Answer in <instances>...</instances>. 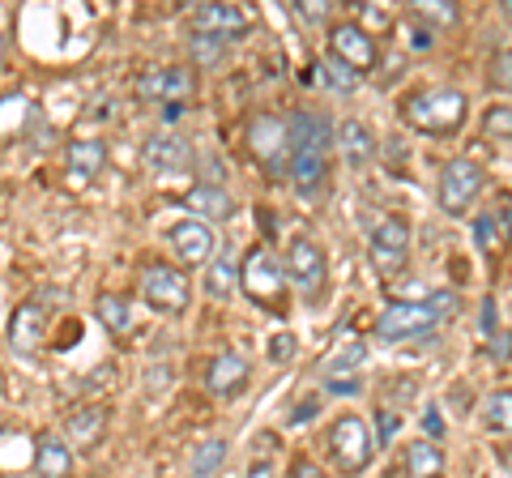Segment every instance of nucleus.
Masks as SVG:
<instances>
[{
  "mask_svg": "<svg viewBox=\"0 0 512 478\" xmlns=\"http://www.w3.org/2000/svg\"><path fill=\"white\" fill-rule=\"evenodd\" d=\"M367 359V346L363 342H346L342 350H333V355L325 359V372H350V368H359V363Z\"/></svg>",
  "mask_w": 512,
  "mask_h": 478,
  "instance_id": "obj_30",
  "label": "nucleus"
},
{
  "mask_svg": "<svg viewBox=\"0 0 512 478\" xmlns=\"http://www.w3.org/2000/svg\"><path fill=\"white\" fill-rule=\"evenodd\" d=\"M167 244L171 252L180 257V265H205V261H214V231H210V222H201V218H184V222H175V227L167 231Z\"/></svg>",
  "mask_w": 512,
  "mask_h": 478,
  "instance_id": "obj_13",
  "label": "nucleus"
},
{
  "mask_svg": "<svg viewBox=\"0 0 512 478\" xmlns=\"http://www.w3.org/2000/svg\"><path fill=\"white\" fill-rule=\"evenodd\" d=\"M94 312H99V321L111 333H128V329H133V308H128V299L116 295V291H103L99 299H94Z\"/></svg>",
  "mask_w": 512,
  "mask_h": 478,
  "instance_id": "obj_25",
  "label": "nucleus"
},
{
  "mask_svg": "<svg viewBox=\"0 0 512 478\" xmlns=\"http://www.w3.org/2000/svg\"><path fill=\"white\" fill-rule=\"evenodd\" d=\"M483 333H495V299H483Z\"/></svg>",
  "mask_w": 512,
  "mask_h": 478,
  "instance_id": "obj_42",
  "label": "nucleus"
},
{
  "mask_svg": "<svg viewBox=\"0 0 512 478\" xmlns=\"http://www.w3.org/2000/svg\"><path fill=\"white\" fill-rule=\"evenodd\" d=\"M184 205H188V210H197L201 218H231L235 214V201L222 193V188H214V184H197L184 197Z\"/></svg>",
  "mask_w": 512,
  "mask_h": 478,
  "instance_id": "obj_23",
  "label": "nucleus"
},
{
  "mask_svg": "<svg viewBox=\"0 0 512 478\" xmlns=\"http://www.w3.org/2000/svg\"><path fill=\"white\" fill-rule=\"evenodd\" d=\"M406 474L410 478H440L444 474V453L436 440H414L406 444Z\"/></svg>",
  "mask_w": 512,
  "mask_h": 478,
  "instance_id": "obj_22",
  "label": "nucleus"
},
{
  "mask_svg": "<svg viewBox=\"0 0 512 478\" xmlns=\"http://www.w3.org/2000/svg\"><path fill=\"white\" fill-rule=\"evenodd\" d=\"M367 257H372V269L380 278H393L402 274L406 261H410V222L406 218H384L380 227L367 239Z\"/></svg>",
  "mask_w": 512,
  "mask_h": 478,
  "instance_id": "obj_7",
  "label": "nucleus"
},
{
  "mask_svg": "<svg viewBox=\"0 0 512 478\" xmlns=\"http://www.w3.org/2000/svg\"><path fill=\"white\" fill-rule=\"evenodd\" d=\"M227 449L231 444L227 440H205L197 444V453H192V478H210L214 470H222V461H227Z\"/></svg>",
  "mask_w": 512,
  "mask_h": 478,
  "instance_id": "obj_28",
  "label": "nucleus"
},
{
  "mask_svg": "<svg viewBox=\"0 0 512 478\" xmlns=\"http://www.w3.org/2000/svg\"><path fill=\"white\" fill-rule=\"evenodd\" d=\"M269 359H274V363L295 359V333H278V338L269 342Z\"/></svg>",
  "mask_w": 512,
  "mask_h": 478,
  "instance_id": "obj_37",
  "label": "nucleus"
},
{
  "mask_svg": "<svg viewBox=\"0 0 512 478\" xmlns=\"http://www.w3.org/2000/svg\"><path fill=\"white\" fill-rule=\"evenodd\" d=\"M291 478H325V470L316 466V461H308V457H299L295 466H291Z\"/></svg>",
  "mask_w": 512,
  "mask_h": 478,
  "instance_id": "obj_40",
  "label": "nucleus"
},
{
  "mask_svg": "<svg viewBox=\"0 0 512 478\" xmlns=\"http://www.w3.org/2000/svg\"><path fill=\"white\" fill-rule=\"evenodd\" d=\"M325 82L333 86V90H342V94H350V90H355L359 82H363V77L355 73V69H346V65H338V60H325Z\"/></svg>",
  "mask_w": 512,
  "mask_h": 478,
  "instance_id": "obj_31",
  "label": "nucleus"
},
{
  "mask_svg": "<svg viewBox=\"0 0 512 478\" xmlns=\"http://www.w3.org/2000/svg\"><path fill=\"white\" fill-rule=\"evenodd\" d=\"M333 393H355L359 385H355V380H333V385H329Z\"/></svg>",
  "mask_w": 512,
  "mask_h": 478,
  "instance_id": "obj_46",
  "label": "nucleus"
},
{
  "mask_svg": "<svg viewBox=\"0 0 512 478\" xmlns=\"http://www.w3.org/2000/svg\"><path fill=\"white\" fill-rule=\"evenodd\" d=\"M474 239H478V248H495V239H500V227H495V218L483 214L474 222Z\"/></svg>",
  "mask_w": 512,
  "mask_h": 478,
  "instance_id": "obj_36",
  "label": "nucleus"
},
{
  "mask_svg": "<svg viewBox=\"0 0 512 478\" xmlns=\"http://www.w3.org/2000/svg\"><path fill=\"white\" fill-rule=\"evenodd\" d=\"M222 56H227V47H222L218 39L192 35V60H197V65H222Z\"/></svg>",
  "mask_w": 512,
  "mask_h": 478,
  "instance_id": "obj_32",
  "label": "nucleus"
},
{
  "mask_svg": "<svg viewBox=\"0 0 512 478\" xmlns=\"http://www.w3.org/2000/svg\"><path fill=\"white\" fill-rule=\"evenodd\" d=\"M30 120V99L26 94H0V141H18V133Z\"/></svg>",
  "mask_w": 512,
  "mask_h": 478,
  "instance_id": "obj_24",
  "label": "nucleus"
},
{
  "mask_svg": "<svg viewBox=\"0 0 512 478\" xmlns=\"http://www.w3.org/2000/svg\"><path fill=\"white\" fill-rule=\"evenodd\" d=\"M414 18H436V22H457V9L448 5V0H427V5H419L414 9Z\"/></svg>",
  "mask_w": 512,
  "mask_h": 478,
  "instance_id": "obj_34",
  "label": "nucleus"
},
{
  "mask_svg": "<svg viewBox=\"0 0 512 478\" xmlns=\"http://www.w3.org/2000/svg\"><path fill=\"white\" fill-rule=\"evenodd\" d=\"M504 227H508V239H512V201L504 205Z\"/></svg>",
  "mask_w": 512,
  "mask_h": 478,
  "instance_id": "obj_47",
  "label": "nucleus"
},
{
  "mask_svg": "<svg viewBox=\"0 0 512 478\" xmlns=\"http://www.w3.org/2000/svg\"><path fill=\"white\" fill-rule=\"evenodd\" d=\"M248 141H252V154L269 175H286L291 167V129H286L282 116H256L252 129H248Z\"/></svg>",
  "mask_w": 512,
  "mask_h": 478,
  "instance_id": "obj_8",
  "label": "nucleus"
},
{
  "mask_svg": "<svg viewBox=\"0 0 512 478\" xmlns=\"http://www.w3.org/2000/svg\"><path fill=\"white\" fill-rule=\"evenodd\" d=\"M504 18L512 22V0H504Z\"/></svg>",
  "mask_w": 512,
  "mask_h": 478,
  "instance_id": "obj_48",
  "label": "nucleus"
},
{
  "mask_svg": "<svg viewBox=\"0 0 512 478\" xmlns=\"http://www.w3.org/2000/svg\"><path fill=\"white\" fill-rule=\"evenodd\" d=\"M466 120H470V99L453 86L423 90L406 99V124L423 137H453L466 129Z\"/></svg>",
  "mask_w": 512,
  "mask_h": 478,
  "instance_id": "obj_3",
  "label": "nucleus"
},
{
  "mask_svg": "<svg viewBox=\"0 0 512 478\" xmlns=\"http://www.w3.org/2000/svg\"><path fill=\"white\" fill-rule=\"evenodd\" d=\"M312 414H316V402H303V406H299V410L291 414V419H295V423H308Z\"/></svg>",
  "mask_w": 512,
  "mask_h": 478,
  "instance_id": "obj_45",
  "label": "nucleus"
},
{
  "mask_svg": "<svg viewBox=\"0 0 512 478\" xmlns=\"http://www.w3.org/2000/svg\"><path fill=\"white\" fill-rule=\"evenodd\" d=\"M487 175L478 163H470V158H453V163H444V175H440V210L444 214H461L470 210V205L478 201V193H483Z\"/></svg>",
  "mask_w": 512,
  "mask_h": 478,
  "instance_id": "obj_9",
  "label": "nucleus"
},
{
  "mask_svg": "<svg viewBox=\"0 0 512 478\" xmlns=\"http://www.w3.org/2000/svg\"><path fill=\"white\" fill-rule=\"evenodd\" d=\"M376 427H380L376 444H393V436H397V427H402V419H397V414H389V410H376Z\"/></svg>",
  "mask_w": 512,
  "mask_h": 478,
  "instance_id": "obj_38",
  "label": "nucleus"
},
{
  "mask_svg": "<svg viewBox=\"0 0 512 478\" xmlns=\"http://www.w3.org/2000/svg\"><path fill=\"white\" fill-rule=\"evenodd\" d=\"M103 432H107V406H82L64 423V436H69L73 449H94L103 440Z\"/></svg>",
  "mask_w": 512,
  "mask_h": 478,
  "instance_id": "obj_19",
  "label": "nucleus"
},
{
  "mask_svg": "<svg viewBox=\"0 0 512 478\" xmlns=\"http://www.w3.org/2000/svg\"><path fill=\"white\" fill-rule=\"evenodd\" d=\"M192 35H205V39H239L248 35V18L244 9L235 5H197V13H192Z\"/></svg>",
  "mask_w": 512,
  "mask_h": 478,
  "instance_id": "obj_14",
  "label": "nucleus"
},
{
  "mask_svg": "<svg viewBox=\"0 0 512 478\" xmlns=\"http://www.w3.org/2000/svg\"><path fill=\"white\" fill-rule=\"evenodd\" d=\"M333 146L342 150V158H346L350 171H363V167L376 158V137H372V129H367V124H359V120H346L342 129L333 133Z\"/></svg>",
  "mask_w": 512,
  "mask_h": 478,
  "instance_id": "obj_17",
  "label": "nucleus"
},
{
  "mask_svg": "<svg viewBox=\"0 0 512 478\" xmlns=\"http://www.w3.org/2000/svg\"><path fill=\"white\" fill-rule=\"evenodd\" d=\"M329 56L363 77V73L376 69V39L367 35L359 22H338L329 30Z\"/></svg>",
  "mask_w": 512,
  "mask_h": 478,
  "instance_id": "obj_12",
  "label": "nucleus"
},
{
  "mask_svg": "<svg viewBox=\"0 0 512 478\" xmlns=\"http://www.w3.org/2000/svg\"><path fill=\"white\" fill-rule=\"evenodd\" d=\"M0 60H5V39H0Z\"/></svg>",
  "mask_w": 512,
  "mask_h": 478,
  "instance_id": "obj_49",
  "label": "nucleus"
},
{
  "mask_svg": "<svg viewBox=\"0 0 512 478\" xmlns=\"http://www.w3.org/2000/svg\"><path fill=\"white\" fill-rule=\"evenodd\" d=\"M295 13H299V18H303V22H312V26H320V22H325V18H329V5H320V0H299V5H295Z\"/></svg>",
  "mask_w": 512,
  "mask_h": 478,
  "instance_id": "obj_39",
  "label": "nucleus"
},
{
  "mask_svg": "<svg viewBox=\"0 0 512 478\" xmlns=\"http://www.w3.org/2000/svg\"><path fill=\"white\" fill-rule=\"evenodd\" d=\"M197 94V77L192 69H180V65H167V69H150L137 77V99L146 103H163V107H180Z\"/></svg>",
  "mask_w": 512,
  "mask_h": 478,
  "instance_id": "obj_11",
  "label": "nucleus"
},
{
  "mask_svg": "<svg viewBox=\"0 0 512 478\" xmlns=\"http://www.w3.org/2000/svg\"><path fill=\"white\" fill-rule=\"evenodd\" d=\"M141 295H146V304H150L154 312L180 316V312H188L192 286H188V274H184V269L154 261V265H146V274H141Z\"/></svg>",
  "mask_w": 512,
  "mask_h": 478,
  "instance_id": "obj_6",
  "label": "nucleus"
},
{
  "mask_svg": "<svg viewBox=\"0 0 512 478\" xmlns=\"http://www.w3.org/2000/svg\"><path fill=\"white\" fill-rule=\"evenodd\" d=\"M64 163H69V175L77 184H90L99 180L103 167H107V146L99 137H82V141H69V154H64Z\"/></svg>",
  "mask_w": 512,
  "mask_h": 478,
  "instance_id": "obj_18",
  "label": "nucleus"
},
{
  "mask_svg": "<svg viewBox=\"0 0 512 478\" xmlns=\"http://www.w3.org/2000/svg\"><path fill=\"white\" fill-rule=\"evenodd\" d=\"M291 184L299 188L303 197H312L320 180H325V158H329V146H333V124L316 111H295L291 116Z\"/></svg>",
  "mask_w": 512,
  "mask_h": 478,
  "instance_id": "obj_1",
  "label": "nucleus"
},
{
  "mask_svg": "<svg viewBox=\"0 0 512 478\" xmlns=\"http://www.w3.org/2000/svg\"><path fill=\"white\" fill-rule=\"evenodd\" d=\"M43 333H47V312L39 304H22L18 312H13V321H9V342L18 346V350H39L43 346Z\"/></svg>",
  "mask_w": 512,
  "mask_h": 478,
  "instance_id": "obj_20",
  "label": "nucleus"
},
{
  "mask_svg": "<svg viewBox=\"0 0 512 478\" xmlns=\"http://www.w3.org/2000/svg\"><path fill=\"white\" fill-rule=\"evenodd\" d=\"M325 274H329V261L312 239H291L286 248V282L295 286L303 299H316L320 286H325Z\"/></svg>",
  "mask_w": 512,
  "mask_h": 478,
  "instance_id": "obj_10",
  "label": "nucleus"
},
{
  "mask_svg": "<svg viewBox=\"0 0 512 478\" xmlns=\"http://www.w3.org/2000/svg\"><path fill=\"white\" fill-rule=\"evenodd\" d=\"M410 35H414V39H410L414 52H427V47L436 43V39H431V26H427V30H419V26H414V18H410Z\"/></svg>",
  "mask_w": 512,
  "mask_h": 478,
  "instance_id": "obj_41",
  "label": "nucleus"
},
{
  "mask_svg": "<svg viewBox=\"0 0 512 478\" xmlns=\"http://www.w3.org/2000/svg\"><path fill=\"white\" fill-rule=\"evenodd\" d=\"M487 77H491L495 90H508V94H512V47H508V52H495Z\"/></svg>",
  "mask_w": 512,
  "mask_h": 478,
  "instance_id": "obj_33",
  "label": "nucleus"
},
{
  "mask_svg": "<svg viewBox=\"0 0 512 478\" xmlns=\"http://www.w3.org/2000/svg\"><path fill=\"white\" fill-rule=\"evenodd\" d=\"M235 286H239V269H235V261L227 257V252H222V257L210 261V274H205V295H210V299H231Z\"/></svg>",
  "mask_w": 512,
  "mask_h": 478,
  "instance_id": "obj_26",
  "label": "nucleus"
},
{
  "mask_svg": "<svg viewBox=\"0 0 512 478\" xmlns=\"http://www.w3.org/2000/svg\"><path fill=\"white\" fill-rule=\"evenodd\" d=\"M483 133H487V137H495V141H512V107H508V103L487 107V116H483Z\"/></svg>",
  "mask_w": 512,
  "mask_h": 478,
  "instance_id": "obj_29",
  "label": "nucleus"
},
{
  "mask_svg": "<svg viewBox=\"0 0 512 478\" xmlns=\"http://www.w3.org/2000/svg\"><path fill=\"white\" fill-rule=\"evenodd\" d=\"M35 474L39 478H69L73 474V449L60 436H39L35 440Z\"/></svg>",
  "mask_w": 512,
  "mask_h": 478,
  "instance_id": "obj_21",
  "label": "nucleus"
},
{
  "mask_svg": "<svg viewBox=\"0 0 512 478\" xmlns=\"http://www.w3.org/2000/svg\"><path fill=\"white\" fill-rule=\"evenodd\" d=\"M423 432H431V440H440L444 427H440V419H436V410H427V414H423Z\"/></svg>",
  "mask_w": 512,
  "mask_h": 478,
  "instance_id": "obj_43",
  "label": "nucleus"
},
{
  "mask_svg": "<svg viewBox=\"0 0 512 478\" xmlns=\"http://www.w3.org/2000/svg\"><path fill=\"white\" fill-rule=\"evenodd\" d=\"M248 478H278V474H274V466H269V461H256V466L248 470Z\"/></svg>",
  "mask_w": 512,
  "mask_h": 478,
  "instance_id": "obj_44",
  "label": "nucleus"
},
{
  "mask_svg": "<svg viewBox=\"0 0 512 478\" xmlns=\"http://www.w3.org/2000/svg\"><path fill=\"white\" fill-rule=\"evenodd\" d=\"M239 286H244V295L252 299V304L269 308L274 316H282L286 308V269L274 261V252L269 248H252L244 257V269H239Z\"/></svg>",
  "mask_w": 512,
  "mask_h": 478,
  "instance_id": "obj_4",
  "label": "nucleus"
},
{
  "mask_svg": "<svg viewBox=\"0 0 512 478\" xmlns=\"http://www.w3.org/2000/svg\"><path fill=\"white\" fill-rule=\"evenodd\" d=\"M252 380V368L244 355H235V350H222V355L210 363V372H205V385H210L214 397H239L248 389Z\"/></svg>",
  "mask_w": 512,
  "mask_h": 478,
  "instance_id": "obj_16",
  "label": "nucleus"
},
{
  "mask_svg": "<svg viewBox=\"0 0 512 478\" xmlns=\"http://www.w3.org/2000/svg\"><path fill=\"white\" fill-rule=\"evenodd\" d=\"M457 312V295L453 291H431L427 299H393L389 308L376 316V338L384 346H397V342H414V338H427L440 321Z\"/></svg>",
  "mask_w": 512,
  "mask_h": 478,
  "instance_id": "obj_2",
  "label": "nucleus"
},
{
  "mask_svg": "<svg viewBox=\"0 0 512 478\" xmlns=\"http://www.w3.org/2000/svg\"><path fill=\"white\" fill-rule=\"evenodd\" d=\"M329 453L338 461L342 474H363L372 466V453H376V440H372V427L359 414H342L338 423L329 427Z\"/></svg>",
  "mask_w": 512,
  "mask_h": 478,
  "instance_id": "obj_5",
  "label": "nucleus"
},
{
  "mask_svg": "<svg viewBox=\"0 0 512 478\" xmlns=\"http://www.w3.org/2000/svg\"><path fill=\"white\" fill-rule=\"evenodd\" d=\"M141 158H146V167L158 171V175H180V171L192 167V146L184 137H175V133H158V137L146 141Z\"/></svg>",
  "mask_w": 512,
  "mask_h": 478,
  "instance_id": "obj_15",
  "label": "nucleus"
},
{
  "mask_svg": "<svg viewBox=\"0 0 512 478\" xmlns=\"http://www.w3.org/2000/svg\"><path fill=\"white\" fill-rule=\"evenodd\" d=\"M487 355H491L495 363H508V359H512V329L491 333V346H487Z\"/></svg>",
  "mask_w": 512,
  "mask_h": 478,
  "instance_id": "obj_35",
  "label": "nucleus"
},
{
  "mask_svg": "<svg viewBox=\"0 0 512 478\" xmlns=\"http://www.w3.org/2000/svg\"><path fill=\"white\" fill-rule=\"evenodd\" d=\"M483 427H487V432H495V436L512 432V389L491 393L483 402Z\"/></svg>",
  "mask_w": 512,
  "mask_h": 478,
  "instance_id": "obj_27",
  "label": "nucleus"
}]
</instances>
